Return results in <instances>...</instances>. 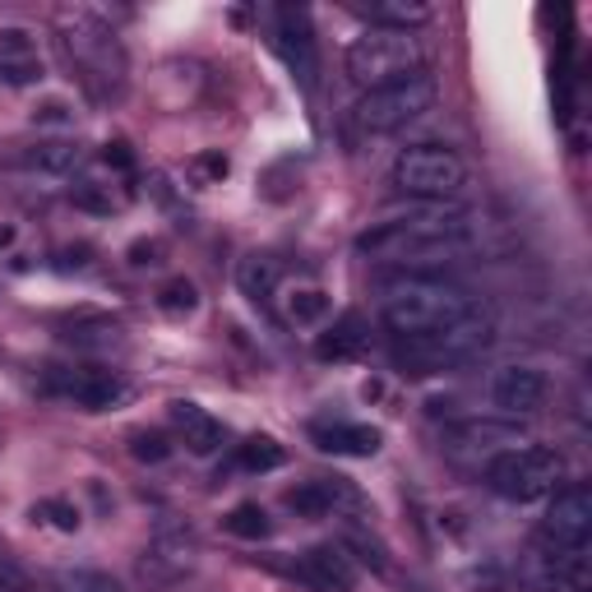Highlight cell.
Masks as SVG:
<instances>
[{
	"instance_id": "obj_5",
	"label": "cell",
	"mask_w": 592,
	"mask_h": 592,
	"mask_svg": "<svg viewBox=\"0 0 592 592\" xmlns=\"http://www.w3.org/2000/svg\"><path fill=\"white\" fill-rule=\"evenodd\" d=\"M565 477V459L550 445H519V449H505L490 459L486 467V486L496 490L500 500L509 505H532V500H546L550 490L560 486Z\"/></svg>"
},
{
	"instance_id": "obj_4",
	"label": "cell",
	"mask_w": 592,
	"mask_h": 592,
	"mask_svg": "<svg viewBox=\"0 0 592 592\" xmlns=\"http://www.w3.org/2000/svg\"><path fill=\"white\" fill-rule=\"evenodd\" d=\"M422 43L412 33L399 28H366L362 37H352V47L343 56V70L357 88H384L399 84L407 74H422Z\"/></svg>"
},
{
	"instance_id": "obj_26",
	"label": "cell",
	"mask_w": 592,
	"mask_h": 592,
	"mask_svg": "<svg viewBox=\"0 0 592 592\" xmlns=\"http://www.w3.org/2000/svg\"><path fill=\"white\" fill-rule=\"evenodd\" d=\"M223 528L232 532V537H241V542H264L269 532H273V523H269V514H264V505H254V500H241L232 509V514L223 519Z\"/></svg>"
},
{
	"instance_id": "obj_32",
	"label": "cell",
	"mask_w": 592,
	"mask_h": 592,
	"mask_svg": "<svg viewBox=\"0 0 592 592\" xmlns=\"http://www.w3.org/2000/svg\"><path fill=\"white\" fill-rule=\"evenodd\" d=\"M171 440L163 436V430H140V436L130 440V453H134V463H149V467H157V463H167L171 459Z\"/></svg>"
},
{
	"instance_id": "obj_25",
	"label": "cell",
	"mask_w": 592,
	"mask_h": 592,
	"mask_svg": "<svg viewBox=\"0 0 592 592\" xmlns=\"http://www.w3.org/2000/svg\"><path fill=\"white\" fill-rule=\"evenodd\" d=\"M287 463V449L269 436H250L246 445H236V467L241 472H279Z\"/></svg>"
},
{
	"instance_id": "obj_30",
	"label": "cell",
	"mask_w": 592,
	"mask_h": 592,
	"mask_svg": "<svg viewBox=\"0 0 592 592\" xmlns=\"http://www.w3.org/2000/svg\"><path fill=\"white\" fill-rule=\"evenodd\" d=\"M56 592H126V588L111 575H103V569H66L56 579Z\"/></svg>"
},
{
	"instance_id": "obj_36",
	"label": "cell",
	"mask_w": 592,
	"mask_h": 592,
	"mask_svg": "<svg viewBox=\"0 0 592 592\" xmlns=\"http://www.w3.org/2000/svg\"><path fill=\"white\" fill-rule=\"evenodd\" d=\"M103 163H107L111 171H121V176H134V153H130V144H126V140L107 144V149H103Z\"/></svg>"
},
{
	"instance_id": "obj_1",
	"label": "cell",
	"mask_w": 592,
	"mask_h": 592,
	"mask_svg": "<svg viewBox=\"0 0 592 592\" xmlns=\"http://www.w3.org/2000/svg\"><path fill=\"white\" fill-rule=\"evenodd\" d=\"M477 310V296H467L459 283L436 279V273H393L380 283V320L399 343L445 333Z\"/></svg>"
},
{
	"instance_id": "obj_35",
	"label": "cell",
	"mask_w": 592,
	"mask_h": 592,
	"mask_svg": "<svg viewBox=\"0 0 592 592\" xmlns=\"http://www.w3.org/2000/svg\"><path fill=\"white\" fill-rule=\"evenodd\" d=\"M33 126H74V107L61 103V97H47L43 107H33Z\"/></svg>"
},
{
	"instance_id": "obj_29",
	"label": "cell",
	"mask_w": 592,
	"mask_h": 592,
	"mask_svg": "<svg viewBox=\"0 0 592 592\" xmlns=\"http://www.w3.org/2000/svg\"><path fill=\"white\" fill-rule=\"evenodd\" d=\"M121 324H116V320H88V324H74L70 333H66V339L74 343V347H116V343H121Z\"/></svg>"
},
{
	"instance_id": "obj_31",
	"label": "cell",
	"mask_w": 592,
	"mask_h": 592,
	"mask_svg": "<svg viewBox=\"0 0 592 592\" xmlns=\"http://www.w3.org/2000/svg\"><path fill=\"white\" fill-rule=\"evenodd\" d=\"M33 519H43V523H51L56 532H79V505H70V500H61V496H51V500H37L33 505Z\"/></svg>"
},
{
	"instance_id": "obj_20",
	"label": "cell",
	"mask_w": 592,
	"mask_h": 592,
	"mask_svg": "<svg viewBox=\"0 0 592 592\" xmlns=\"http://www.w3.org/2000/svg\"><path fill=\"white\" fill-rule=\"evenodd\" d=\"M366 343H370L366 320H362L357 310H347L339 324L324 329L320 339H315V357H320V362H357L362 352H366Z\"/></svg>"
},
{
	"instance_id": "obj_23",
	"label": "cell",
	"mask_w": 592,
	"mask_h": 592,
	"mask_svg": "<svg viewBox=\"0 0 592 592\" xmlns=\"http://www.w3.org/2000/svg\"><path fill=\"white\" fill-rule=\"evenodd\" d=\"M279 283H283V269L273 254H246L241 264H236V287H241V296H250L254 306H269L273 296H279Z\"/></svg>"
},
{
	"instance_id": "obj_9",
	"label": "cell",
	"mask_w": 592,
	"mask_h": 592,
	"mask_svg": "<svg viewBox=\"0 0 592 592\" xmlns=\"http://www.w3.org/2000/svg\"><path fill=\"white\" fill-rule=\"evenodd\" d=\"M47 393H56V399H66L84 412H111L130 399V380L103 366H51Z\"/></svg>"
},
{
	"instance_id": "obj_19",
	"label": "cell",
	"mask_w": 592,
	"mask_h": 592,
	"mask_svg": "<svg viewBox=\"0 0 592 592\" xmlns=\"http://www.w3.org/2000/svg\"><path fill=\"white\" fill-rule=\"evenodd\" d=\"M171 426L181 430L186 449L194 453V459H213L223 445H227V426L213 417V412H204L200 403H171Z\"/></svg>"
},
{
	"instance_id": "obj_15",
	"label": "cell",
	"mask_w": 592,
	"mask_h": 592,
	"mask_svg": "<svg viewBox=\"0 0 592 592\" xmlns=\"http://www.w3.org/2000/svg\"><path fill=\"white\" fill-rule=\"evenodd\" d=\"M287 575L296 583H306L310 592H352V588H357V565L347 560L343 546H310V550H301V556L287 565Z\"/></svg>"
},
{
	"instance_id": "obj_3",
	"label": "cell",
	"mask_w": 592,
	"mask_h": 592,
	"mask_svg": "<svg viewBox=\"0 0 592 592\" xmlns=\"http://www.w3.org/2000/svg\"><path fill=\"white\" fill-rule=\"evenodd\" d=\"M61 43L70 51V61L79 70V79L97 93V97H116L126 88V47H121V37L111 33V24L103 14H93V10H61Z\"/></svg>"
},
{
	"instance_id": "obj_8",
	"label": "cell",
	"mask_w": 592,
	"mask_h": 592,
	"mask_svg": "<svg viewBox=\"0 0 592 592\" xmlns=\"http://www.w3.org/2000/svg\"><path fill=\"white\" fill-rule=\"evenodd\" d=\"M490 339H496V324H490L486 310H477V315H467L463 324H453V329H445V333L399 343V362H407L417 375L449 370V366H459V362H467V357H477V352H486Z\"/></svg>"
},
{
	"instance_id": "obj_10",
	"label": "cell",
	"mask_w": 592,
	"mask_h": 592,
	"mask_svg": "<svg viewBox=\"0 0 592 592\" xmlns=\"http://www.w3.org/2000/svg\"><path fill=\"white\" fill-rule=\"evenodd\" d=\"M194 565H200V537H194V528L186 519H163L144 546L140 575L149 583H176V579H186Z\"/></svg>"
},
{
	"instance_id": "obj_24",
	"label": "cell",
	"mask_w": 592,
	"mask_h": 592,
	"mask_svg": "<svg viewBox=\"0 0 592 592\" xmlns=\"http://www.w3.org/2000/svg\"><path fill=\"white\" fill-rule=\"evenodd\" d=\"M70 200L84 209V213H116V209H126L130 190H116L107 181H93V176H84V181L70 186Z\"/></svg>"
},
{
	"instance_id": "obj_2",
	"label": "cell",
	"mask_w": 592,
	"mask_h": 592,
	"mask_svg": "<svg viewBox=\"0 0 592 592\" xmlns=\"http://www.w3.org/2000/svg\"><path fill=\"white\" fill-rule=\"evenodd\" d=\"M357 254L370 264H389L399 273H422L440 264H459L472 254V223L459 227H412V223H375L357 236Z\"/></svg>"
},
{
	"instance_id": "obj_11",
	"label": "cell",
	"mask_w": 592,
	"mask_h": 592,
	"mask_svg": "<svg viewBox=\"0 0 592 592\" xmlns=\"http://www.w3.org/2000/svg\"><path fill=\"white\" fill-rule=\"evenodd\" d=\"M592 537V490L569 482L550 490V509L537 528V546H588Z\"/></svg>"
},
{
	"instance_id": "obj_22",
	"label": "cell",
	"mask_w": 592,
	"mask_h": 592,
	"mask_svg": "<svg viewBox=\"0 0 592 592\" xmlns=\"http://www.w3.org/2000/svg\"><path fill=\"white\" fill-rule=\"evenodd\" d=\"M24 167L37 171V176H56V181H66L84 167V149L74 140H37L28 153H24Z\"/></svg>"
},
{
	"instance_id": "obj_37",
	"label": "cell",
	"mask_w": 592,
	"mask_h": 592,
	"mask_svg": "<svg viewBox=\"0 0 592 592\" xmlns=\"http://www.w3.org/2000/svg\"><path fill=\"white\" fill-rule=\"evenodd\" d=\"M88 254H93V246H66L61 254H56V269H61V273H70V269H88Z\"/></svg>"
},
{
	"instance_id": "obj_28",
	"label": "cell",
	"mask_w": 592,
	"mask_h": 592,
	"mask_svg": "<svg viewBox=\"0 0 592 592\" xmlns=\"http://www.w3.org/2000/svg\"><path fill=\"white\" fill-rule=\"evenodd\" d=\"M329 292H320V287H296L292 296H287V320L292 324H320L324 320V315H329Z\"/></svg>"
},
{
	"instance_id": "obj_27",
	"label": "cell",
	"mask_w": 592,
	"mask_h": 592,
	"mask_svg": "<svg viewBox=\"0 0 592 592\" xmlns=\"http://www.w3.org/2000/svg\"><path fill=\"white\" fill-rule=\"evenodd\" d=\"M157 310H163L167 320H186V315L200 310V287L190 279H167L157 287Z\"/></svg>"
},
{
	"instance_id": "obj_34",
	"label": "cell",
	"mask_w": 592,
	"mask_h": 592,
	"mask_svg": "<svg viewBox=\"0 0 592 592\" xmlns=\"http://www.w3.org/2000/svg\"><path fill=\"white\" fill-rule=\"evenodd\" d=\"M126 260L134 269H163L167 264V241H157V236H140V241L126 250Z\"/></svg>"
},
{
	"instance_id": "obj_13",
	"label": "cell",
	"mask_w": 592,
	"mask_h": 592,
	"mask_svg": "<svg viewBox=\"0 0 592 592\" xmlns=\"http://www.w3.org/2000/svg\"><path fill=\"white\" fill-rule=\"evenodd\" d=\"M273 28H279V51L287 70L301 79L306 88H315V74H320V51H315V33H310V14L301 5H279L273 10Z\"/></svg>"
},
{
	"instance_id": "obj_7",
	"label": "cell",
	"mask_w": 592,
	"mask_h": 592,
	"mask_svg": "<svg viewBox=\"0 0 592 592\" xmlns=\"http://www.w3.org/2000/svg\"><path fill=\"white\" fill-rule=\"evenodd\" d=\"M430 107H436V79L422 70V74L399 79V84H384V88L362 93L357 126L370 130V134H393V130H407L412 121H422Z\"/></svg>"
},
{
	"instance_id": "obj_21",
	"label": "cell",
	"mask_w": 592,
	"mask_h": 592,
	"mask_svg": "<svg viewBox=\"0 0 592 592\" xmlns=\"http://www.w3.org/2000/svg\"><path fill=\"white\" fill-rule=\"evenodd\" d=\"M352 10L366 14L370 28H399V33H412L436 14L426 0H352Z\"/></svg>"
},
{
	"instance_id": "obj_12",
	"label": "cell",
	"mask_w": 592,
	"mask_h": 592,
	"mask_svg": "<svg viewBox=\"0 0 592 592\" xmlns=\"http://www.w3.org/2000/svg\"><path fill=\"white\" fill-rule=\"evenodd\" d=\"M0 79L10 88H33L47 79V56H43V37L28 24H5L0 28Z\"/></svg>"
},
{
	"instance_id": "obj_16",
	"label": "cell",
	"mask_w": 592,
	"mask_h": 592,
	"mask_svg": "<svg viewBox=\"0 0 592 592\" xmlns=\"http://www.w3.org/2000/svg\"><path fill=\"white\" fill-rule=\"evenodd\" d=\"M449 440H453V449H472V453H496V449L532 445L528 426L514 422V417H467V422H453Z\"/></svg>"
},
{
	"instance_id": "obj_14",
	"label": "cell",
	"mask_w": 592,
	"mask_h": 592,
	"mask_svg": "<svg viewBox=\"0 0 592 592\" xmlns=\"http://www.w3.org/2000/svg\"><path fill=\"white\" fill-rule=\"evenodd\" d=\"M546 375L537 366H500L490 375V403L500 407V417H532V412H542L546 403Z\"/></svg>"
},
{
	"instance_id": "obj_18",
	"label": "cell",
	"mask_w": 592,
	"mask_h": 592,
	"mask_svg": "<svg viewBox=\"0 0 592 592\" xmlns=\"http://www.w3.org/2000/svg\"><path fill=\"white\" fill-rule=\"evenodd\" d=\"M310 440L315 449L324 453H339V459H375L384 445V436L366 422H324V426H310Z\"/></svg>"
},
{
	"instance_id": "obj_6",
	"label": "cell",
	"mask_w": 592,
	"mask_h": 592,
	"mask_svg": "<svg viewBox=\"0 0 592 592\" xmlns=\"http://www.w3.org/2000/svg\"><path fill=\"white\" fill-rule=\"evenodd\" d=\"M389 186L407 200H459L467 186V163L445 144H412L393 157Z\"/></svg>"
},
{
	"instance_id": "obj_33",
	"label": "cell",
	"mask_w": 592,
	"mask_h": 592,
	"mask_svg": "<svg viewBox=\"0 0 592 592\" xmlns=\"http://www.w3.org/2000/svg\"><path fill=\"white\" fill-rule=\"evenodd\" d=\"M227 171H232V163H227L223 149H209V153H194V157H190V176H194L200 186H218Z\"/></svg>"
},
{
	"instance_id": "obj_38",
	"label": "cell",
	"mask_w": 592,
	"mask_h": 592,
	"mask_svg": "<svg viewBox=\"0 0 592 592\" xmlns=\"http://www.w3.org/2000/svg\"><path fill=\"white\" fill-rule=\"evenodd\" d=\"M10 241H14V227H0V250H5Z\"/></svg>"
},
{
	"instance_id": "obj_17",
	"label": "cell",
	"mask_w": 592,
	"mask_h": 592,
	"mask_svg": "<svg viewBox=\"0 0 592 592\" xmlns=\"http://www.w3.org/2000/svg\"><path fill=\"white\" fill-rule=\"evenodd\" d=\"M380 223H412V227H459V223H472L467 204L459 200H389L380 209Z\"/></svg>"
}]
</instances>
